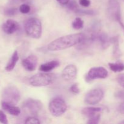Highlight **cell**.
Here are the masks:
<instances>
[{"label": "cell", "instance_id": "cell-1", "mask_svg": "<svg viewBox=\"0 0 124 124\" xmlns=\"http://www.w3.org/2000/svg\"><path fill=\"white\" fill-rule=\"evenodd\" d=\"M84 38V33H75L65 35L53 40L47 46L49 51H59L78 45Z\"/></svg>", "mask_w": 124, "mask_h": 124}, {"label": "cell", "instance_id": "cell-2", "mask_svg": "<svg viewBox=\"0 0 124 124\" xmlns=\"http://www.w3.org/2000/svg\"><path fill=\"white\" fill-rule=\"evenodd\" d=\"M24 30L29 36L39 39L42 35V24L38 18H30L24 23Z\"/></svg>", "mask_w": 124, "mask_h": 124}, {"label": "cell", "instance_id": "cell-3", "mask_svg": "<svg viewBox=\"0 0 124 124\" xmlns=\"http://www.w3.org/2000/svg\"><path fill=\"white\" fill-rule=\"evenodd\" d=\"M20 92L15 85L7 86L2 92V101L11 105H16L20 100Z\"/></svg>", "mask_w": 124, "mask_h": 124}, {"label": "cell", "instance_id": "cell-4", "mask_svg": "<svg viewBox=\"0 0 124 124\" xmlns=\"http://www.w3.org/2000/svg\"><path fill=\"white\" fill-rule=\"evenodd\" d=\"M53 79L54 76L53 75L44 72L34 75L30 78L29 82L33 87H40L48 85L52 83Z\"/></svg>", "mask_w": 124, "mask_h": 124}, {"label": "cell", "instance_id": "cell-5", "mask_svg": "<svg viewBox=\"0 0 124 124\" xmlns=\"http://www.w3.org/2000/svg\"><path fill=\"white\" fill-rule=\"evenodd\" d=\"M108 13L111 19L119 24L124 31V24L122 21L121 6L117 0H108Z\"/></svg>", "mask_w": 124, "mask_h": 124}, {"label": "cell", "instance_id": "cell-6", "mask_svg": "<svg viewBox=\"0 0 124 124\" xmlns=\"http://www.w3.org/2000/svg\"><path fill=\"white\" fill-rule=\"evenodd\" d=\"M48 110L52 116L59 117L64 115L67 110V106L62 99L55 98L50 101L48 105Z\"/></svg>", "mask_w": 124, "mask_h": 124}, {"label": "cell", "instance_id": "cell-7", "mask_svg": "<svg viewBox=\"0 0 124 124\" xmlns=\"http://www.w3.org/2000/svg\"><path fill=\"white\" fill-rule=\"evenodd\" d=\"M102 109L100 107H88L82 109V113L88 118L87 123L88 124H99L101 119V113Z\"/></svg>", "mask_w": 124, "mask_h": 124}, {"label": "cell", "instance_id": "cell-8", "mask_svg": "<svg viewBox=\"0 0 124 124\" xmlns=\"http://www.w3.org/2000/svg\"><path fill=\"white\" fill-rule=\"evenodd\" d=\"M23 108L25 111L30 113L33 116L38 115L42 110V103L38 99L29 98L24 102Z\"/></svg>", "mask_w": 124, "mask_h": 124}, {"label": "cell", "instance_id": "cell-9", "mask_svg": "<svg viewBox=\"0 0 124 124\" xmlns=\"http://www.w3.org/2000/svg\"><path fill=\"white\" fill-rule=\"evenodd\" d=\"M104 93L101 88H94L90 90L85 94L84 102L88 105H94L99 104L104 98Z\"/></svg>", "mask_w": 124, "mask_h": 124}, {"label": "cell", "instance_id": "cell-10", "mask_svg": "<svg viewBox=\"0 0 124 124\" xmlns=\"http://www.w3.org/2000/svg\"><path fill=\"white\" fill-rule=\"evenodd\" d=\"M108 71L102 67H94L90 69L85 75V81L90 82L98 79H105L108 76Z\"/></svg>", "mask_w": 124, "mask_h": 124}, {"label": "cell", "instance_id": "cell-11", "mask_svg": "<svg viewBox=\"0 0 124 124\" xmlns=\"http://www.w3.org/2000/svg\"><path fill=\"white\" fill-rule=\"evenodd\" d=\"M78 70L76 67L73 64H69L67 65L63 70L62 73V77L65 81H73L76 78Z\"/></svg>", "mask_w": 124, "mask_h": 124}, {"label": "cell", "instance_id": "cell-12", "mask_svg": "<svg viewBox=\"0 0 124 124\" xmlns=\"http://www.w3.org/2000/svg\"><path fill=\"white\" fill-rule=\"evenodd\" d=\"M22 64L26 70L32 71L36 70L38 65V58L36 56L29 55L22 61Z\"/></svg>", "mask_w": 124, "mask_h": 124}, {"label": "cell", "instance_id": "cell-13", "mask_svg": "<svg viewBox=\"0 0 124 124\" xmlns=\"http://www.w3.org/2000/svg\"><path fill=\"white\" fill-rule=\"evenodd\" d=\"M2 30L7 35H12L19 29V25L16 21L12 19H8L2 25Z\"/></svg>", "mask_w": 124, "mask_h": 124}, {"label": "cell", "instance_id": "cell-14", "mask_svg": "<svg viewBox=\"0 0 124 124\" xmlns=\"http://www.w3.org/2000/svg\"><path fill=\"white\" fill-rule=\"evenodd\" d=\"M96 42L99 43V46L102 50L106 49L111 44V38L105 32H99L97 33Z\"/></svg>", "mask_w": 124, "mask_h": 124}, {"label": "cell", "instance_id": "cell-15", "mask_svg": "<svg viewBox=\"0 0 124 124\" xmlns=\"http://www.w3.org/2000/svg\"><path fill=\"white\" fill-rule=\"evenodd\" d=\"M1 106H2V108H3L5 111H7V113H8L10 115H13V116H19V115H20V108H18V107L15 106L14 105H11V104H8V103H6L5 102L2 101Z\"/></svg>", "mask_w": 124, "mask_h": 124}, {"label": "cell", "instance_id": "cell-16", "mask_svg": "<svg viewBox=\"0 0 124 124\" xmlns=\"http://www.w3.org/2000/svg\"><path fill=\"white\" fill-rule=\"evenodd\" d=\"M59 65V62L57 60H53L48 62L44 63V64L41 65L39 67V70L42 72H49L52 71L55 68L58 67Z\"/></svg>", "mask_w": 124, "mask_h": 124}, {"label": "cell", "instance_id": "cell-17", "mask_svg": "<svg viewBox=\"0 0 124 124\" xmlns=\"http://www.w3.org/2000/svg\"><path fill=\"white\" fill-rule=\"evenodd\" d=\"M111 44L113 45V54L115 58H119L122 55L119 47V38L118 36L111 38Z\"/></svg>", "mask_w": 124, "mask_h": 124}, {"label": "cell", "instance_id": "cell-18", "mask_svg": "<svg viewBox=\"0 0 124 124\" xmlns=\"http://www.w3.org/2000/svg\"><path fill=\"white\" fill-rule=\"evenodd\" d=\"M18 60H19V55H18V51L15 50L13 52L10 59L6 65V68H5L6 70H7V71H11L12 70H13Z\"/></svg>", "mask_w": 124, "mask_h": 124}, {"label": "cell", "instance_id": "cell-19", "mask_svg": "<svg viewBox=\"0 0 124 124\" xmlns=\"http://www.w3.org/2000/svg\"><path fill=\"white\" fill-rule=\"evenodd\" d=\"M109 67L110 70L114 72H121L124 70V64L121 62L108 63Z\"/></svg>", "mask_w": 124, "mask_h": 124}, {"label": "cell", "instance_id": "cell-20", "mask_svg": "<svg viewBox=\"0 0 124 124\" xmlns=\"http://www.w3.org/2000/svg\"><path fill=\"white\" fill-rule=\"evenodd\" d=\"M84 21L80 18H76L72 22V27L75 30H80L84 27Z\"/></svg>", "mask_w": 124, "mask_h": 124}, {"label": "cell", "instance_id": "cell-21", "mask_svg": "<svg viewBox=\"0 0 124 124\" xmlns=\"http://www.w3.org/2000/svg\"><path fill=\"white\" fill-rule=\"evenodd\" d=\"M18 13V8L15 7H8L5 8L4 10V14L7 16H13Z\"/></svg>", "mask_w": 124, "mask_h": 124}, {"label": "cell", "instance_id": "cell-22", "mask_svg": "<svg viewBox=\"0 0 124 124\" xmlns=\"http://www.w3.org/2000/svg\"><path fill=\"white\" fill-rule=\"evenodd\" d=\"M76 13L79 15H96V12L93 10H85L79 8Z\"/></svg>", "mask_w": 124, "mask_h": 124}, {"label": "cell", "instance_id": "cell-23", "mask_svg": "<svg viewBox=\"0 0 124 124\" xmlns=\"http://www.w3.org/2000/svg\"><path fill=\"white\" fill-rule=\"evenodd\" d=\"M67 8L69 10H70L72 12H75V13H76L78 10L79 9V6L78 5L77 2L75 1H74V0L73 1H69L67 4Z\"/></svg>", "mask_w": 124, "mask_h": 124}, {"label": "cell", "instance_id": "cell-24", "mask_svg": "<svg viewBox=\"0 0 124 124\" xmlns=\"http://www.w3.org/2000/svg\"><path fill=\"white\" fill-rule=\"evenodd\" d=\"M30 6L27 4H23L19 7V11L23 14H27L30 11Z\"/></svg>", "mask_w": 124, "mask_h": 124}, {"label": "cell", "instance_id": "cell-25", "mask_svg": "<svg viewBox=\"0 0 124 124\" xmlns=\"http://www.w3.org/2000/svg\"><path fill=\"white\" fill-rule=\"evenodd\" d=\"M40 122L39 120L35 117V116H30L27 118L25 119V124H39Z\"/></svg>", "mask_w": 124, "mask_h": 124}, {"label": "cell", "instance_id": "cell-26", "mask_svg": "<svg viewBox=\"0 0 124 124\" xmlns=\"http://www.w3.org/2000/svg\"><path fill=\"white\" fill-rule=\"evenodd\" d=\"M70 91L74 94H78L80 92V89L78 84H74L70 87Z\"/></svg>", "mask_w": 124, "mask_h": 124}, {"label": "cell", "instance_id": "cell-27", "mask_svg": "<svg viewBox=\"0 0 124 124\" xmlns=\"http://www.w3.org/2000/svg\"><path fill=\"white\" fill-rule=\"evenodd\" d=\"M0 122L1 124H8V120H7V116L2 110H0Z\"/></svg>", "mask_w": 124, "mask_h": 124}, {"label": "cell", "instance_id": "cell-28", "mask_svg": "<svg viewBox=\"0 0 124 124\" xmlns=\"http://www.w3.org/2000/svg\"><path fill=\"white\" fill-rule=\"evenodd\" d=\"M119 84L124 88V73L119 74L116 78Z\"/></svg>", "mask_w": 124, "mask_h": 124}, {"label": "cell", "instance_id": "cell-29", "mask_svg": "<svg viewBox=\"0 0 124 124\" xmlns=\"http://www.w3.org/2000/svg\"><path fill=\"white\" fill-rule=\"evenodd\" d=\"M115 96L117 99L124 100V90H119L116 92L115 94Z\"/></svg>", "mask_w": 124, "mask_h": 124}, {"label": "cell", "instance_id": "cell-30", "mask_svg": "<svg viewBox=\"0 0 124 124\" xmlns=\"http://www.w3.org/2000/svg\"><path fill=\"white\" fill-rule=\"evenodd\" d=\"M79 2L81 6L84 7H88L91 4L90 0H79Z\"/></svg>", "mask_w": 124, "mask_h": 124}, {"label": "cell", "instance_id": "cell-31", "mask_svg": "<svg viewBox=\"0 0 124 124\" xmlns=\"http://www.w3.org/2000/svg\"><path fill=\"white\" fill-rule=\"evenodd\" d=\"M59 4L62 5H67L68 2L70 1V0H56Z\"/></svg>", "mask_w": 124, "mask_h": 124}, {"label": "cell", "instance_id": "cell-32", "mask_svg": "<svg viewBox=\"0 0 124 124\" xmlns=\"http://www.w3.org/2000/svg\"><path fill=\"white\" fill-rule=\"evenodd\" d=\"M119 111L122 114L124 115V102L122 103L121 105L119 107Z\"/></svg>", "mask_w": 124, "mask_h": 124}, {"label": "cell", "instance_id": "cell-33", "mask_svg": "<svg viewBox=\"0 0 124 124\" xmlns=\"http://www.w3.org/2000/svg\"><path fill=\"white\" fill-rule=\"evenodd\" d=\"M12 2H19V1H24V0H12Z\"/></svg>", "mask_w": 124, "mask_h": 124}, {"label": "cell", "instance_id": "cell-34", "mask_svg": "<svg viewBox=\"0 0 124 124\" xmlns=\"http://www.w3.org/2000/svg\"><path fill=\"white\" fill-rule=\"evenodd\" d=\"M120 124H124V121H121V122H120Z\"/></svg>", "mask_w": 124, "mask_h": 124}, {"label": "cell", "instance_id": "cell-35", "mask_svg": "<svg viewBox=\"0 0 124 124\" xmlns=\"http://www.w3.org/2000/svg\"></svg>", "mask_w": 124, "mask_h": 124}]
</instances>
